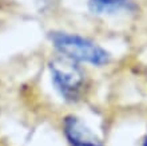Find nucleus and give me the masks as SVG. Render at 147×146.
Returning a JSON list of instances; mask_svg holds the SVG:
<instances>
[{
	"label": "nucleus",
	"instance_id": "2",
	"mask_svg": "<svg viewBox=\"0 0 147 146\" xmlns=\"http://www.w3.org/2000/svg\"><path fill=\"white\" fill-rule=\"evenodd\" d=\"M51 81L63 99L76 102L84 90V75L70 59H55L50 63Z\"/></svg>",
	"mask_w": 147,
	"mask_h": 146
},
{
	"label": "nucleus",
	"instance_id": "4",
	"mask_svg": "<svg viewBox=\"0 0 147 146\" xmlns=\"http://www.w3.org/2000/svg\"><path fill=\"white\" fill-rule=\"evenodd\" d=\"M88 7L96 15H114L134 11L136 5L132 0H88Z\"/></svg>",
	"mask_w": 147,
	"mask_h": 146
},
{
	"label": "nucleus",
	"instance_id": "5",
	"mask_svg": "<svg viewBox=\"0 0 147 146\" xmlns=\"http://www.w3.org/2000/svg\"><path fill=\"white\" fill-rule=\"evenodd\" d=\"M143 146H147V137H146V141H144V143H143Z\"/></svg>",
	"mask_w": 147,
	"mask_h": 146
},
{
	"label": "nucleus",
	"instance_id": "3",
	"mask_svg": "<svg viewBox=\"0 0 147 146\" xmlns=\"http://www.w3.org/2000/svg\"><path fill=\"white\" fill-rule=\"evenodd\" d=\"M63 131L71 146H103L100 138L78 117H66Z\"/></svg>",
	"mask_w": 147,
	"mask_h": 146
},
{
	"label": "nucleus",
	"instance_id": "1",
	"mask_svg": "<svg viewBox=\"0 0 147 146\" xmlns=\"http://www.w3.org/2000/svg\"><path fill=\"white\" fill-rule=\"evenodd\" d=\"M51 42L54 47L72 62L90 63L92 66H103L110 60V55L96 43L76 34L52 32Z\"/></svg>",
	"mask_w": 147,
	"mask_h": 146
}]
</instances>
